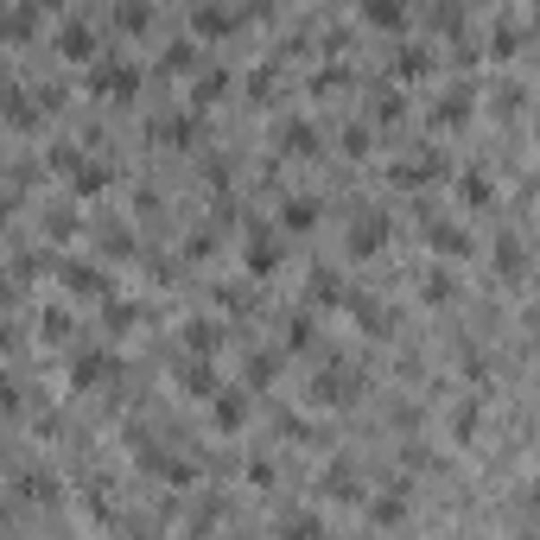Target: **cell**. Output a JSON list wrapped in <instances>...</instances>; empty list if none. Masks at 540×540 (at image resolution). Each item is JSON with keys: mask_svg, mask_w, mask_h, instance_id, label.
<instances>
[{"mask_svg": "<svg viewBox=\"0 0 540 540\" xmlns=\"http://www.w3.org/2000/svg\"><path fill=\"white\" fill-rule=\"evenodd\" d=\"M197 32H210V39H223V32H236V20H229L223 7H197Z\"/></svg>", "mask_w": 540, "mask_h": 540, "instance_id": "cell-7", "label": "cell"}, {"mask_svg": "<svg viewBox=\"0 0 540 540\" xmlns=\"http://www.w3.org/2000/svg\"><path fill=\"white\" fill-rule=\"evenodd\" d=\"M312 217H318V210L305 204V197H299V204H287V210H280V223H287V229H305Z\"/></svg>", "mask_w": 540, "mask_h": 540, "instance_id": "cell-14", "label": "cell"}, {"mask_svg": "<svg viewBox=\"0 0 540 540\" xmlns=\"http://www.w3.org/2000/svg\"><path fill=\"white\" fill-rule=\"evenodd\" d=\"M96 90L102 96H133V71H127V64H108V71L96 77Z\"/></svg>", "mask_w": 540, "mask_h": 540, "instance_id": "cell-3", "label": "cell"}, {"mask_svg": "<svg viewBox=\"0 0 540 540\" xmlns=\"http://www.w3.org/2000/svg\"><path fill=\"white\" fill-rule=\"evenodd\" d=\"M242 414H248L242 394H223V400H217V426H242Z\"/></svg>", "mask_w": 540, "mask_h": 540, "instance_id": "cell-12", "label": "cell"}, {"mask_svg": "<svg viewBox=\"0 0 540 540\" xmlns=\"http://www.w3.org/2000/svg\"><path fill=\"white\" fill-rule=\"evenodd\" d=\"M280 147H287V153H312L318 141H312V127H305V121H293V127H280Z\"/></svg>", "mask_w": 540, "mask_h": 540, "instance_id": "cell-11", "label": "cell"}, {"mask_svg": "<svg viewBox=\"0 0 540 540\" xmlns=\"http://www.w3.org/2000/svg\"><path fill=\"white\" fill-rule=\"evenodd\" d=\"M350 248H356V254H375V248H381V223H363V236H356Z\"/></svg>", "mask_w": 540, "mask_h": 540, "instance_id": "cell-15", "label": "cell"}, {"mask_svg": "<svg viewBox=\"0 0 540 540\" xmlns=\"http://www.w3.org/2000/svg\"><path fill=\"white\" fill-rule=\"evenodd\" d=\"M32 7H57V0H32Z\"/></svg>", "mask_w": 540, "mask_h": 540, "instance_id": "cell-18", "label": "cell"}, {"mask_svg": "<svg viewBox=\"0 0 540 540\" xmlns=\"http://www.w3.org/2000/svg\"><path fill=\"white\" fill-rule=\"evenodd\" d=\"M57 51H64V57H96V39H90L83 26H64V39H57Z\"/></svg>", "mask_w": 540, "mask_h": 540, "instance_id": "cell-4", "label": "cell"}, {"mask_svg": "<svg viewBox=\"0 0 540 540\" xmlns=\"http://www.w3.org/2000/svg\"><path fill=\"white\" fill-rule=\"evenodd\" d=\"M433 248H445V254H470V236L451 229V223H433Z\"/></svg>", "mask_w": 540, "mask_h": 540, "instance_id": "cell-6", "label": "cell"}, {"mask_svg": "<svg viewBox=\"0 0 540 540\" xmlns=\"http://www.w3.org/2000/svg\"><path fill=\"white\" fill-rule=\"evenodd\" d=\"M115 369H121V363H115V356H83V363H77V369H71V381H77V388H90V381H108V375H115Z\"/></svg>", "mask_w": 540, "mask_h": 540, "instance_id": "cell-2", "label": "cell"}, {"mask_svg": "<svg viewBox=\"0 0 540 540\" xmlns=\"http://www.w3.org/2000/svg\"><path fill=\"white\" fill-rule=\"evenodd\" d=\"M7 299H13V293H7V280H0V305H7Z\"/></svg>", "mask_w": 540, "mask_h": 540, "instance_id": "cell-17", "label": "cell"}, {"mask_svg": "<svg viewBox=\"0 0 540 540\" xmlns=\"http://www.w3.org/2000/svg\"><path fill=\"white\" fill-rule=\"evenodd\" d=\"M178 381H184V388H191L197 400H204V394H217V381H210V369H204V363H191V369H178Z\"/></svg>", "mask_w": 540, "mask_h": 540, "instance_id": "cell-10", "label": "cell"}, {"mask_svg": "<svg viewBox=\"0 0 540 540\" xmlns=\"http://www.w3.org/2000/svg\"><path fill=\"white\" fill-rule=\"evenodd\" d=\"M274 261H280V248L267 242V236H254V242H248V267H254V274H267Z\"/></svg>", "mask_w": 540, "mask_h": 540, "instance_id": "cell-9", "label": "cell"}, {"mask_svg": "<svg viewBox=\"0 0 540 540\" xmlns=\"http://www.w3.org/2000/svg\"><path fill=\"white\" fill-rule=\"evenodd\" d=\"M64 280H71V293H102V287H108L96 267H64Z\"/></svg>", "mask_w": 540, "mask_h": 540, "instance_id": "cell-8", "label": "cell"}, {"mask_svg": "<svg viewBox=\"0 0 540 540\" xmlns=\"http://www.w3.org/2000/svg\"><path fill=\"white\" fill-rule=\"evenodd\" d=\"M356 388H350V369H324L318 375V388H312V400H324V407H330V400H350Z\"/></svg>", "mask_w": 540, "mask_h": 540, "instance_id": "cell-1", "label": "cell"}, {"mask_svg": "<svg viewBox=\"0 0 540 540\" xmlns=\"http://www.w3.org/2000/svg\"><path fill=\"white\" fill-rule=\"evenodd\" d=\"M32 20H39V7H32V13H13V20H7V39H32Z\"/></svg>", "mask_w": 540, "mask_h": 540, "instance_id": "cell-16", "label": "cell"}, {"mask_svg": "<svg viewBox=\"0 0 540 540\" xmlns=\"http://www.w3.org/2000/svg\"><path fill=\"white\" fill-rule=\"evenodd\" d=\"M184 337H191V350H197V356H210V350H217V324H191Z\"/></svg>", "mask_w": 540, "mask_h": 540, "instance_id": "cell-13", "label": "cell"}, {"mask_svg": "<svg viewBox=\"0 0 540 540\" xmlns=\"http://www.w3.org/2000/svg\"><path fill=\"white\" fill-rule=\"evenodd\" d=\"M363 13H369L375 26H400V20H407V7H400V0H363Z\"/></svg>", "mask_w": 540, "mask_h": 540, "instance_id": "cell-5", "label": "cell"}]
</instances>
